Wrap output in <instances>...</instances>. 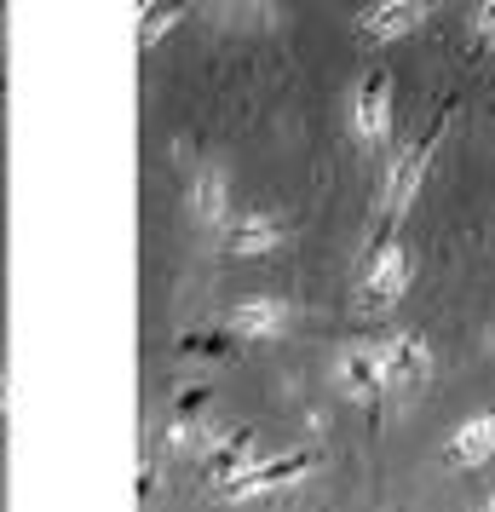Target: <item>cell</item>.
<instances>
[{"label": "cell", "mask_w": 495, "mask_h": 512, "mask_svg": "<svg viewBox=\"0 0 495 512\" xmlns=\"http://www.w3.org/2000/svg\"><path fill=\"white\" fill-rule=\"evenodd\" d=\"M311 449H288V455H271V461H248L242 472H231L219 495L225 501H265V495H277V489H294L300 478L311 472Z\"/></svg>", "instance_id": "obj_1"}, {"label": "cell", "mask_w": 495, "mask_h": 512, "mask_svg": "<svg viewBox=\"0 0 495 512\" xmlns=\"http://www.w3.org/2000/svg\"><path fill=\"white\" fill-rule=\"evenodd\" d=\"M438 144H444V121H438L421 144H409L398 162H392V173H386V196H380V213H386V219H403V213L415 208L426 173H432V162H438Z\"/></svg>", "instance_id": "obj_2"}, {"label": "cell", "mask_w": 495, "mask_h": 512, "mask_svg": "<svg viewBox=\"0 0 495 512\" xmlns=\"http://www.w3.org/2000/svg\"><path fill=\"white\" fill-rule=\"evenodd\" d=\"M392 110H398V87H392V70H369L352 93V133L363 144H392Z\"/></svg>", "instance_id": "obj_3"}, {"label": "cell", "mask_w": 495, "mask_h": 512, "mask_svg": "<svg viewBox=\"0 0 495 512\" xmlns=\"http://www.w3.org/2000/svg\"><path fill=\"white\" fill-rule=\"evenodd\" d=\"M375 357H380V386L386 392H415V386L432 380V346L421 334H386Z\"/></svg>", "instance_id": "obj_4"}, {"label": "cell", "mask_w": 495, "mask_h": 512, "mask_svg": "<svg viewBox=\"0 0 495 512\" xmlns=\"http://www.w3.org/2000/svg\"><path fill=\"white\" fill-rule=\"evenodd\" d=\"M409 282H415V254H409V242L403 236H386L369 259V271H363V300L369 305H398L409 294Z\"/></svg>", "instance_id": "obj_5"}, {"label": "cell", "mask_w": 495, "mask_h": 512, "mask_svg": "<svg viewBox=\"0 0 495 512\" xmlns=\"http://www.w3.org/2000/svg\"><path fill=\"white\" fill-rule=\"evenodd\" d=\"M288 323H294V305L277 300V294H248V300H236L231 317H225V328H231L236 340H283Z\"/></svg>", "instance_id": "obj_6"}, {"label": "cell", "mask_w": 495, "mask_h": 512, "mask_svg": "<svg viewBox=\"0 0 495 512\" xmlns=\"http://www.w3.org/2000/svg\"><path fill=\"white\" fill-rule=\"evenodd\" d=\"M444 461L455 472H478V466L495 461V409H472L444 443Z\"/></svg>", "instance_id": "obj_7"}, {"label": "cell", "mask_w": 495, "mask_h": 512, "mask_svg": "<svg viewBox=\"0 0 495 512\" xmlns=\"http://www.w3.org/2000/svg\"><path fill=\"white\" fill-rule=\"evenodd\" d=\"M432 6H438V0H375V6H363L357 29H363L369 41H403V35H415V29L432 18Z\"/></svg>", "instance_id": "obj_8"}, {"label": "cell", "mask_w": 495, "mask_h": 512, "mask_svg": "<svg viewBox=\"0 0 495 512\" xmlns=\"http://www.w3.org/2000/svg\"><path fill=\"white\" fill-rule=\"evenodd\" d=\"M225 254H236V259H260V254H271V248H283V219L277 213H231L225 219Z\"/></svg>", "instance_id": "obj_9"}, {"label": "cell", "mask_w": 495, "mask_h": 512, "mask_svg": "<svg viewBox=\"0 0 495 512\" xmlns=\"http://www.w3.org/2000/svg\"><path fill=\"white\" fill-rule=\"evenodd\" d=\"M334 386L352 397V403H375L386 386H380V357H375V346H346L340 351V363H334Z\"/></svg>", "instance_id": "obj_10"}, {"label": "cell", "mask_w": 495, "mask_h": 512, "mask_svg": "<svg viewBox=\"0 0 495 512\" xmlns=\"http://www.w3.org/2000/svg\"><path fill=\"white\" fill-rule=\"evenodd\" d=\"M190 213H196L208 231H225V219H231V185H225L219 167H202V173H196V185H190Z\"/></svg>", "instance_id": "obj_11"}, {"label": "cell", "mask_w": 495, "mask_h": 512, "mask_svg": "<svg viewBox=\"0 0 495 512\" xmlns=\"http://www.w3.org/2000/svg\"><path fill=\"white\" fill-rule=\"evenodd\" d=\"M248 461H254V426L225 432V438L208 449V478H213V484H225V478H231V472H242Z\"/></svg>", "instance_id": "obj_12"}, {"label": "cell", "mask_w": 495, "mask_h": 512, "mask_svg": "<svg viewBox=\"0 0 495 512\" xmlns=\"http://www.w3.org/2000/svg\"><path fill=\"white\" fill-rule=\"evenodd\" d=\"M185 18V0H144L139 6V47H162L167 29Z\"/></svg>", "instance_id": "obj_13"}, {"label": "cell", "mask_w": 495, "mask_h": 512, "mask_svg": "<svg viewBox=\"0 0 495 512\" xmlns=\"http://www.w3.org/2000/svg\"><path fill=\"white\" fill-rule=\"evenodd\" d=\"M478 47H495V0L478 6Z\"/></svg>", "instance_id": "obj_14"}, {"label": "cell", "mask_w": 495, "mask_h": 512, "mask_svg": "<svg viewBox=\"0 0 495 512\" xmlns=\"http://www.w3.org/2000/svg\"><path fill=\"white\" fill-rule=\"evenodd\" d=\"M0 409H6V374H0Z\"/></svg>", "instance_id": "obj_15"}, {"label": "cell", "mask_w": 495, "mask_h": 512, "mask_svg": "<svg viewBox=\"0 0 495 512\" xmlns=\"http://www.w3.org/2000/svg\"><path fill=\"white\" fill-rule=\"evenodd\" d=\"M490 507H495V495H490Z\"/></svg>", "instance_id": "obj_16"}]
</instances>
